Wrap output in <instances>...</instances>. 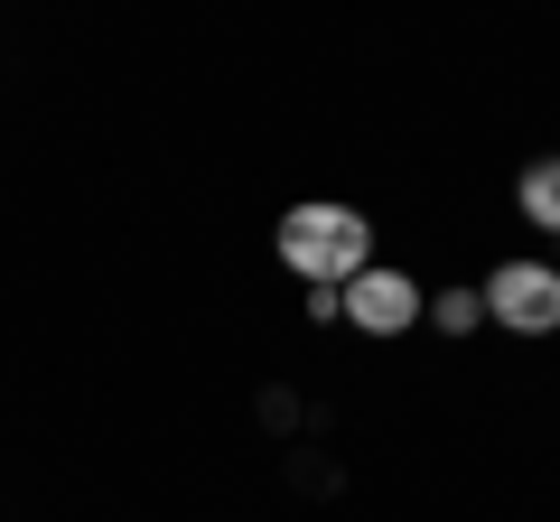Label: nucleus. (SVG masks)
<instances>
[{"label": "nucleus", "mask_w": 560, "mask_h": 522, "mask_svg": "<svg viewBox=\"0 0 560 522\" xmlns=\"http://www.w3.org/2000/svg\"><path fill=\"white\" fill-rule=\"evenodd\" d=\"M420 308H430V289L401 271V261H374V271H355V281L337 289V318L355 327V336H374V345H393V336H411L420 327Z\"/></svg>", "instance_id": "3"}, {"label": "nucleus", "mask_w": 560, "mask_h": 522, "mask_svg": "<svg viewBox=\"0 0 560 522\" xmlns=\"http://www.w3.org/2000/svg\"><path fill=\"white\" fill-rule=\"evenodd\" d=\"M551 271H560V242H551Z\"/></svg>", "instance_id": "6"}, {"label": "nucleus", "mask_w": 560, "mask_h": 522, "mask_svg": "<svg viewBox=\"0 0 560 522\" xmlns=\"http://www.w3.org/2000/svg\"><path fill=\"white\" fill-rule=\"evenodd\" d=\"M514 215H523V224H541V234L560 242V159H533V168L514 178Z\"/></svg>", "instance_id": "4"}, {"label": "nucleus", "mask_w": 560, "mask_h": 522, "mask_svg": "<svg viewBox=\"0 0 560 522\" xmlns=\"http://www.w3.org/2000/svg\"><path fill=\"white\" fill-rule=\"evenodd\" d=\"M477 299H486V327H504V336H560V271L541 252L495 261L477 281Z\"/></svg>", "instance_id": "2"}, {"label": "nucleus", "mask_w": 560, "mask_h": 522, "mask_svg": "<svg viewBox=\"0 0 560 522\" xmlns=\"http://www.w3.org/2000/svg\"><path fill=\"white\" fill-rule=\"evenodd\" d=\"M420 327H440V336H477V327H486V299H477V289H430V308H420Z\"/></svg>", "instance_id": "5"}, {"label": "nucleus", "mask_w": 560, "mask_h": 522, "mask_svg": "<svg viewBox=\"0 0 560 522\" xmlns=\"http://www.w3.org/2000/svg\"><path fill=\"white\" fill-rule=\"evenodd\" d=\"M271 252L300 289H346L355 271H374V215L346 197H300L271 224Z\"/></svg>", "instance_id": "1"}]
</instances>
